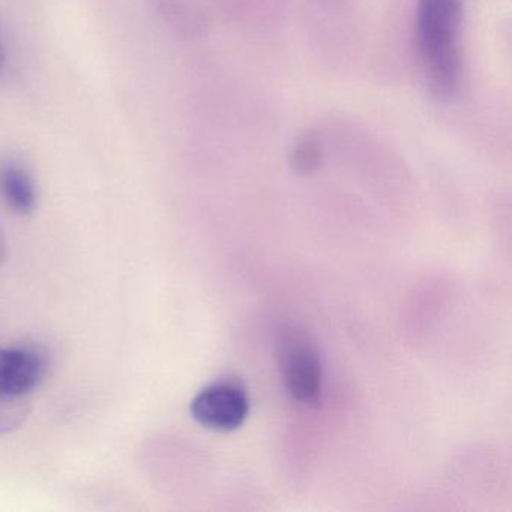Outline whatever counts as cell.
Masks as SVG:
<instances>
[{
  "instance_id": "cell-1",
  "label": "cell",
  "mask_w": 512,
  "mask_h": 512,
  "mask_svg": "<svg viewBox=\"0 0 512 512\" xmlns=\"http://www.w3.org/2000/svg\"><path fill=\"white\" fill-rule=\"evenodd\" d=\"M464 0H418L416 38L431 91L448 98L463 74L461 23Z\"/></svg>"
},
{
  "instance_id": "cell-2",
  "label": "cell",
  "mask_w": 512,
  "mask_h": 512,
  "mask_svg": "<svg viewBox=\"0 0 512 512\" xmlns=\"http://www.w3.org/2000/svg\"><path fill=\"white\" fill-rule=\"evenodd\" d=\"M280 368L284 386L293 400L304 406H316L322 397V364L307 338L289 334L280 350Z\"/></svg>"
},
{
  "instance_id": "cell-3",
  "label": "cell",
  "mask_w": 512,
  "mask_h": 512,
  "mask_svg": "<svg viewBox=\"0 0 512 512\" xmlns=\"http://www.w3.org/2000/svg\"><path fill=\"white\" fill-rule=\"evenodd\" d=\"M250 413L247 392L238 383L217 382L203 388L191 403V415L202 427L233 431L244 424Z\"/></svg>"
},
{
  "instance_id": "cell-4",
  "label": "cell",
  "mask_w": 512,
  "mask_h": 512,
  "mask_svg": "<svg viewBox=\"0 0 512 512\" xmlns=\"http://www.w3.org/2000/svg\"><path fill=\"white\" fill-rule=\"evenodd\" d=\"M46 353L37 347H0V392L29 395L46 377Z\"/></svg>"
},
{
  "instance_id": "cell-5",
  "label": "cell",
  "mask_w": 512,
  "mask_h": 512,
  "mask_svg": "<svg viewBox=\"0 0 512 512\" xmlns=\"http://www.w3.org/2000/svg\"><path fill=\"white\" fill-rule=\"evenodd\" d=\"M0 197L11 211L28 217L38 205V190L31 170L13 157L0 158Z\"/></svg>"
},
{
  "instance_id": "cell-6",
  "label": "cell",
  "mask_w": 512,
  "mask_h": 512,
  "mask_svg": "<svg viewBox=\"0 0 512 512\" xmlns=\"http://www.w3.org/2000/svg\"><path fill=\"white\" fill-rule=\"evenodd\" d=\"M31 413L29 395L0 392V434L17 430Z\"/></svg>"
},
{
  "instance_id": "cell-7",
  "label": "cell",
  "mask_w": 512,
  "mask_h": 512,
  "mask_svg": "<svg viewBox=\"0 0 512 512\" xmlns=\"http://www.w3.org/2000/svg\"><path fill=\"white\" fill-rule=\"evenodd\" d=\"M320 157L322 155H320L319 143L307 137L293 151V166L298 172L310 173L320 166V160H322Z\"/></svg>"
},
{
  "instance_id": "cell-8",
  "label": "cell",
  "mask_w": 512,
  "mask_h": 512,
  "mask_svg": "<svg viewBox=\"0 0 512 512\" xmlns=\"http://www.w3.org/2000/svg\"><path fill=\"white\" fill-rule=\"evenodd\" d=\"M8 67V47L7 40H5L4 29L0 23V77L5 74Z\"/></svg>"
},
{
  "instance_id": "cell-9",
  "label": "cell",
  "mask_w": 512,
  "mask_h": 512,
  "mask_svg": "<svg viewBox=\"0 0 512 512\" xmlns=\"http://www.w3.org/2000/svg\"><path fill=\"white\" fill-rule=\"evenodd\" d=\"M10 256V250H8L7 238H5L4 230L0 227V265H4Z\"/></svg>"
}]
</instances>
